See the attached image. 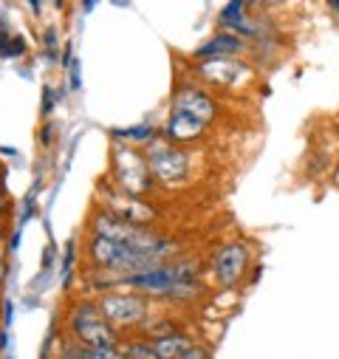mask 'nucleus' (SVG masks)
<instances>
[{
    "mask_svg": "<svg viewBox=\"0 0 339 359\" xmlns=\"http://www.w3.org/2000/svg\"><path fill=\"white\" fill-rule=\"evenodd\" d=\"M88 249H91V260L99 269H111V272H119L125 278L141 275V272H150V269L161 266V260H155L150 252L119 243V241H108V238H99V235L91 241Z\"/></svg>",
    "mask_w": 339,
    "mask_h": 359,
    "instance_id": "obj_1",
    "label": "nucleus"
},
{
    "mask_svg": "<svg viewBox=\"0 0 339 359\" xmlns=\"http://www.w3.org/2000/svg\"><path fill=\"white\" fill-rule=\"evenodd\" d=\"M68 328H71L74 339L85 348H116L119 345L116 328L102 317L99 306H94V303H79L71 311Z\"/></svg>",
    "mask_w": 339,
    "mask_h": 359,
    "instance_id": "obj_2",
    "label": "nucleus"
},
{
    "mask_svg": "<svg viewBox=\"0 0 339 359\" xmlns=\"http://www.w3.org/2000/svg\"><path fill=\"white\" fill-rule=\"evenodd\" d=\"M144 161L150 167V175L158 178V182H179V178H184L190 170V156L181 147L167 144V142L153 144L147 150Z\"/></svg>",
    "mask_w": 339,
    "mask_h": 359,
    "instance_id": "obj_3",
    "label": "nucleus"
},
{
    "mask_svg": "<svg viewBox=\"0 0 339 359\" xmlns=\"http://www.w3.org/2000/svg\"><path fill=\"white\" fill-rule=\"evenodd\" d=\"M97 306L113 328L116 325H136L147 317V297H139V294H108Z\"/></svg>",
    "mask_w": 339,
    "mask_h": 359,
    "instance_id": "obj_4",
    "label": "nucleus"
},
{
    "mask_svg": "<svg viewBox=\"0 0 339 359\" xmlns=\"http://www.w3.org/2000/svg\"><path fill=\"white\" fill-rule=\"evenodd\" d=\"M116 178L130 196H141L150 190V167L141 156H136L130 147H116Z\"/></svg>",
    "mask_w": 339,
    "mask_h": 359,
    "instance_id": "obj_5",
    "label": "nucleus"
},
{
    "mask_svg": "<svg viewBox=\"0 0 339 359\" xmlns=\"http://www.w3.org/2000/svg\"><path fill=\"white\" fill-rule=\"evenodd\" d=\"M246 266H249V252L243 243H226L218 255H215V278L221 286H235L243 272H246Z\"/></svg>",
    "mask_w": 339,
    "mask_h": 359,
    "instance_id": "obj_6",
    "label": "nucleus"
},
{
    "mask_svg": "<svg viewBox=\"0 0 339 359\" xmlns=\"http://www.w3.org/2000/svg\"><path fill=\"white\" fill-rule=\"evenodd\" d=\"M204 133V122H198L195 116L190 114H181V111H173L164 125V136L170 142H193Z\"/></svg>",
    "mask_w": 339,
    "mask_h": 359,
    "instance_id": "obj_7",
    "label": "nucleus"
},
{
    "mask_svg": "<svg viewBox=\"0 0 339 359\" xmlns=\"http://www.w3.org/2000/svg\"><path fill=\"white\" fill-rule=\"evenodd\" d=\"M176 111L190 114V116H195L198 122H209V119L215 116V102H212L204 91L187 88V91H181V94H179V100H176Z\"/></svg>",
    "mask_w": 339,
    "mask_h": 359,
    "instance_id": "obj_8",
    "label": "nucleus"
},
{
    "mask_svg": "<svg viewBox=\"0 0 339 359\" xmlns=\"http://www.w3.org/2000/svg\"><path fill=\"white\" fill-rule=\"evenodd\" d=\"M153 348H155L158 359H181V356L193 348V339H190L187 334H179V331H173V334H158V337L153 339Z\"/></svg>",
    "mask_w": 339,
    "mask_h": 359,
    "instance_id": "obj_9",
    "label": "nucleus"
},
{
    "mask_svg": "<svg viewBox=\"0 0 339 359\" xmlns=\"http://www.w3.org/2000/svg\"><path fill=\"white\" fill-rule=\"evenodd\" d=\"M240 48H243V40L237 34H215L212 40H207L195 51V57H212L215 54V60H218V57H226V54H237Z\"/></svg>",
    "mask_w": 339,
    "mask_h": 359,
    "instance_id": "obj_10",
    "label": "nucleus"
},
{
    "mask_svg": "<svg viewBox=\"0 0 339 359\" xmlns=\"http://www.w3.org/2000/svg\"><path fill=\"white\" fill-rule=\"evenodd\" d=\"M204 71L215 82H226L229 85V82L237 79V74H243V65L240 62H229V60H209V62H204Z\"/></svg>",
    "mask_w": 339,
    "mask_h": 359,
    "instance_id": "obj_11",
    "label": "nucleus"
},
{
    "mask_svg": "<svg viewBox=\"0 0 339 359\" xmlns=\"http://www.w3.org/2000/svg\"><path fill=\"white\" fill-rule=\"evenodd\" d=\"M116 351L122 359H158L153 342H147V339H125L116 345Z\"/></svg>",
    "mask_w": 339,
    "mask_h": 359,
    "instance_id": "obj_12",
    "label": "nucleus"
},
{
    "mask_svg": "<svg viewBox=\"0 0 339 359\" xmlns=\"http://www.w3.org/2000/svg\"><path fill=\"white\" fill-rule=\"evenodd\" d=\"M243 4H229V6H223V12H221V23L223 26H240L243 23Z\"/></svg>",
    "mask_w": 339,
    "mask_h": 359,
    "instance_id": "obj_13",
    "label": "nucleus"
},
{
    "mask_svg": "<svg viewBox=\"0 0 339 359\" xmlns=\"http://www.w3.org/2000/svg\"><path fill=\"white\" fill-rule=\"evenodd\" d=\"M116 136L127 139V142H150L153 139V128L147 125H136V128H127V130H116Z\"/></svg>",
    "mask_w": 339,
    "mask_h": 359,
    "instance_id": "obj_14",
    "label": "nucleus"
},
{
    "mask_svg": "<svg viewBox=\"0 0 339 359\" xmlns=\"http://www.w3.org/2000/svg\"><path fill=\"white\" fill-rule=\"evenodd\" d=\"M181 359H209V353H207L204 348H198V345H193V348H190V351H187V353H184Z\"/></svg>",
    "mask_w": 339,
    "mask_h": 359,
    "instance_id": "obj_15",
    "label": "nucleus"
},
{
    "mask_svg": "<svg viewBox=\"0 0 339 359\" xmlns=\"http://www.w3.org/2000/svg\"><path fill=\"white\" fill-rule=\"evenodd\" d=\"M76 62H79V60H74V65H71V82H74L71 88H79V65H76Z\"/></svg>",
    "mask_w": 339,
    "mask_h": 359,
    "instance_id": "obj_16",
    "label": "nucleus"
},
{
    "mask_svg": "<svg viewBox=\"0 0 339 359\" xmlns=\"http://www.w3.org/2000/svg\"><path fill=\"white\" fill-rule=\"evenodd\" d=\"M0 266H4V241H0Z\"/></svg>",
    "mask_w": 339,
    "mask_h": 359,
    "instance_id": "obj_17",
    "label": "nucleus"
},
{
    "mask_svg": "<svg viewBox=\"0 0 339 359\" xmlns=\"http://www.w3.org/2000/svg\"><path fill=\"white\" fill-rule=\"evenodd\" d=\"M331 9H333V12H339V4H331Z\"/></svg>",
    "mask_w": 339,
    "mask_h": 359,
    "instance_id": "obj_18",
    "label": "nucleus"
},
{
    "mask_svg": "<svg viewBox=\"0 0 339 359\" xmlns=\"http://www.w3.org/2000/svg\"><path fill=\"white\" fill-rule=\"evenodd\" d=\"M0 210H4V196H0Z\"/></svg>",
    "mask_w": 339,
    "mask_h": 359,
    "instance_id": "obj_19",
    "label": "nucleus"
},
{
    "mask_svg": "<svg viewBox=\"0 0 339 359\" xmlns=\"http://www.w3.org/2000/svg\"><path fill=\"white\" fill-rule=\"evenodd\" d=\"M0 278H4V266H0Z\"/></svg>",
    "mask_w": 339,
    "mask_h": 359,
    "instance_id": "obj_20",
    "label": "nucleus"
}]
</instances>
